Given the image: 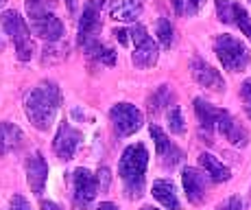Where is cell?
Listing matches in <instances>:
<instances>
[{
	"mask_svg": "<svg viewBox=\"0 0 251 210\" xmlns=\"http://www.w3.org/2000/svg\"><path fill=\"white\" fill-rule=\"evenodd\" d=\"M61 107V90L55 81H40L24 96V114L31 125L40 131H46L52 125Z\"/></svg>",
	"mask_w": 251,
	"mask_h": 210,
	"instance_id": "6da1fadb",
	"label": "cell"
},
{
	"mask_svg": "<svg viewBox=\"0 0 251 210\" xmlns=\"http://www.w3.org/2000/svg\"><path fill=\"white\" fill-rule=\"evenodd\" d=\"M149 167V151L142 143L129 145L123 151V158L118 164V175L125 184V193L129 199H138L144 190V175Z\"/></svg>",
	"mask_w": 251,
	"mask_h": 210,
	"instance_id": "7a4b0ae2",
	"label": "cell"
},
{
	"mask_svg": "<svg viewBox=\"0 0 251 210\" xmlns=\"http://www.w3.org/2000/svg\"><path fill=\"white\" fill-rule=\"evenodd\" d=\"M0 24H2L4 33L11 37V42L16 44V53L20 61H28L35 55V44L31 40V29H28L26 20L18 11L9 9L0 16Z\"/></svg>",
	"mask_w": 251,
	"mask_h": 210,
	"instance_id": "3957f363",
	"label": "cell"
},
{
	"mask_svg": "<svg viewBox=\"0 0 251 210\" xmlns=\"http://www.w3.org/2000/svg\"><path fill=\"white\" fill-rule=\"evenodd\" d=\"M214 53H216V57H219V61L223 63V68L229 72L247 70V66L251 61L249 48L231 35H216L214 37Z\"/></svg>",
	"mask_w": 251,
	"mask_h": 210,
	"instance_id": "277c9868",
	"label": "cell"
},
{
	"mask_svg": "<svg viewBox=\"0 0 251 210\" xmlns=\"http://www.w3.org/2000/svg\"><path fill=\"white\" fill-rule=\"evenodd\" d=\"M129 44L133 46L131 61L138 68H151L160 60V46L149 35V31L142 24H136V27L129 29Z\"/></svg>",
	"mask_w": 251,
	"mask_h": 210,
	"instance_id": "5b68a950",
	"label": "cell"
},
{
	"mask_svg": "<svg viewBox=\"0 0 251 210\" xmlns=\"http://www.w3.org/2000/svg\"><path fill=\"white\" fill-rule=\"evenodd\" d=\"M99 193L96 175H92L88 169H76L72 173V208L75 210H88V206L94 202Z\"/></svg>",
	"mask_w": 251,
	"mask_h": 210,
	"instance_id": "8992f818",
	"label": "cell"
},
{
	"mask_svg": "<svg viewBox=\"0 0 251 210\" xmlns=\"http://www.w3.org/2000/svg\"><path fill=\"white\" fill-rule=\"evenodd\" d=\"M109 119H112L114 131L118 136H123V138L133 136L144 123L142 112L131 103H116L112 110H109Z\"/></svg>",
	"mask_w": 251,
	"mask_h": 210,
	"instance_id": "52a82bcc",
	"label": "cell"
},
{
	"mask_svg": "<svg viewBox=\"0 0 251 210\" xmlns=\"http://www.w3.org/2000/svg\"><path fill=\"white\" fill-rule=\"evenodd\" d=\"M28 22H31V31L35 33L37 37H42V40L46 42H59L64 40V24H61L59 18L52 13V9H48V11H40V13H33V16H28Z\"/></svg>",
	"mask_w": 251,
	"mask_h": 210,
	"instance_id": "ba28073f",
	"label": "cell"
},
{
	"mask_svg": "<svg viewBox=\"0 0 251 210\" xmlns=\"http://www.w3.org/2000/svg\"><path fill=\"white\" fill-rule=\"evenodd\" d=\"M100 33V7L96 2H88L79 18V31H76V44L81 48L99 40Z\"/></svg>",
	"mask_w": 251,
	"mask_h": 210,
	"instance_id": "9c48e42d",
	"label": "cell"
},
{
	"mask_svg": "<svg viewBox=\"0 0 251 210\" xmlns=\"http://www.w3.org/2000/svg\"><path fill=\"white\" fill-rule=\"evenodd\" d=\"M81 138H83V134L64 120V123L59 125V129H57L55 143H52V149H55L57 158L66 160V162L72 160V155L76 153V149H79V145H81Z\"/></svg>",
	"mask_w": 251,
	"mask_h": 210,
	"instance_id": "30bf717a",
	"label": "cell"
},
{
	"mask_svg": "<svg viewBox=\"0 0 251 210\" xmlns=\"http://www.w3.org/2000/svg\"><path fill=\"white\" fill-rule=\"evenodd\" d=\"M181 184L183 190H186L188 202L201 204L207 195V188H210V178H207V173H201L199 169L186 167L181 171Z\"/></svg>",
	"mask_w": 251,
	"mask_h": 210,
	"instance_id": "8fae6325",
	"label": "cell"
},
{
	"mask_svg": "<svg viewBox=\"0 0 251 210\" xmlns=\"http://www.w3.org/2000/svg\"><path fill=\"white\" fill-rule=\"evenodd\" d=\"M190 70H192V77H195V81L201 88H205V90H212V92L225 90L223 75H221V72L216 70L214 66H210L207 61H203V60H199V57H197V60H192V63H190Z\"/></svg>",
	"mask_w": 251,
	"mask_h": 210,
	"instance_id": "7c38bea8",
	"label": "cell"
},
{
	"mask_svg": "<svg viewBox=\"0 0 251 210\" xmlns=\"http://www.w3.org/2000/svg\"><path fill=\"white\" fill-rule=\"evenodd\" d=\"M214 131L223 134L231 145H236V147H247V143H249V131H247V127L240 125L227 110L221 112L219 120H216Z\"/></svg>",
	"mask_w": 251,
	"mask_h": 210,
	"instance_id": "4fadbf2b",
	"label": "cell"
},
{
	"mask_svg": "<svg viewBox=\"0 0 251 210\" xmlns=\"http://www.w3.org/2000/svg\"><path fill=\"white\" fill-rule=\"evenodd\" d=\"M26 182L31 186V193L42 195L46 186V178H48V164L44 160V155L40 151H33L31 155L26 158Z\"/></svg>",
	"mask_w": 251,
	"mask_h": 210,
	"instance_id": "5bb4252c",
	"label": "cell"
},
{
	"mask_svg": "<svg viewBox=\"0 0 251 210\" xmlns=\"http://www.w3.org/2000/svg\"><path fill=\"white\" fill-rule=\"evenodd\" d=\"M149 134H151L153 143H155L157 155L162 158V164H164V167H175V164H179V162H181V158H183L181 149H179V147H175V145L171 143V138H168V136L164 134L160 127L151 123V127H149Z\"/></svg>",
	"mask_w": 251,
	"mask_h": 210,
	"instance_id": "9a60e30c",
	"label": "cell"
},
{
	"mask_svg": "<svg viewBox=\"0 0 251 210\" xmlns=\"http://www.w3.org/2000/svg\"><path fill=\"white\" fill-rule=\"evenodd\" d=\"M221 112H223L221 107H214L212 103H207L205 99H195V114H197V119H199L201 131H205L207 143H212V131H214Z\"/></svg>",
	"mask_w": 251,
	"mask_h": 210,
	"instance_id": "2e32d148",
	"label": "cell"
},
{
	"mask_svg": "<svg viewBox=\"0 0 251 210\" xmlns=\"http://www.w3.org/2000/svg\"><path fill=\"white\" fill-rule=\"evenodd\" d=\"M142 9V0H112V4H109V13L116 22H136Z\"/></svg>",
	"mask_w": 251,
	"mask_h": 210,
	"instance_id": "e0dca14e",
	"label": "cell"
},
{
	"mask_svg": "<svg viewBox=\"0 0 251 210\" xmlns=\"http://www.w3.org/2000/svg\"><path fill=\"white\" fill-rule=\"evenodd\" d=\"M151 193L166 210H181V204H179V197H177L175 184H173L171 180H155V182H153Z\"/></svg>",
	"mask_w": 251,
	"mask_h": 210,
	"instance_id": "ac0fdd59",
	"label": "cell"
},
{
	"mask_svg": "<svg viewBox=\"0 0 251 210\" xmlns=\"http://www.w3.org/2000/svg\"><path fill=\"white\" fill-rule=\"evenodd\" d=\"M24 143V134L18 125L0 123V155H7L11 151H18Z\"/></svg>",
	"mask_w": 251,
	"mask_h": 210,
	"instance_id": "d6986e66",
	"label": "cell"
},
{
	"mask_svg": "<svg viewBox=\"0 0 251 210\" xmlns=\"http://www.w3.org/2000/svg\"><path fill=\"white\" fill-rule=\"evenodd\" d=\"M199 164L203 167V171L207 173V178H210L212 182H227V180L231 178L229 169L225 167L219 158H214L212 153H205V151L199 153Z\"/></svg>",
	"mask_w": 251,
	"mask_h": 210,
	"instance_id": "ffe728a7",
	"label": "cell"
},
{
	"mask_svg": "<svg viewBox=\"0 0 251 210\" xmlns=\"http://www.w3.org/2000/svg\"><path fill=\"white\" fill-rule=\"evenodd\" d=\"M83 53L92 63H99V66H114L116 63V51L105 46L100 40H94L88 46H83Z\"/></svg>",
	"mask_w": 251,
	"mask_h": 210,
	"instance_id": "44dd1931",
	"label": "cell"
},
{
	"mask_svg": "<svg viewBox=\"0 0 251 210\" xmlns=\"http://www.w3.org/2000/svg\"><path fill=\"white\" fill-rule=\"evenodd\" d=\"M173 101H175V94H173L171 86H160L153 92L151 99H149V112H151V116H157L162 110L173 107Z\"/></svg>",
	"mask_w": 251,
	"mask_h": 210,
	"instance_id": "7402d4cb",
	"label": "cell"
},
{
	"mask_svg": "<svg viewBox=\"0 0 251 210\" xmlns=\"http://www.w3.org/2000/svg\"><path fill=\"white\" fill-rule=\"evenodd\" d=\"M68 57V44H64V40L59 42H48L42 55V63H55V61H64Z\"/></svg>",
	"mask_w": 251,
	"mask_h": 210,
	"instance_id": "603a6c76",
	"label": "cell"
},
{
	"mask_svg": "<svg viewBox=\"0 0 251 210\" xmlns=\"http://www.w3.org/2000/svg\"><path fill=\"white\" fill-rule=\"evenodd\" d=\"M231 22L243 31V35H247L251 40V16L243 4H234V7H231Z\"/></svg>",
	"mask_w": 251,
	"mask_h": 210,
	"instance_id": "cb8c5ba5",
	"label": "cell"
},
{
	"mask_svg": "<svg viewBox=\"0 0 251 210\" xmlns=\"http://www.w3.org/2000/svg\"><path fill=\"white\" fill-rule=\"evenodd\" d=\"M157 40H160L164 48H171L173 42H175V29H173L171 20H166V18L157 20Z\"/></svg>",
	"mask_w": 251,
	"mask_h": 210,
	"instance_id": "d4e9b609",
	"label": "cell"
},
{
	"mask_svg": "<svg viewBox=\"0 0 251 210\" xmlns=\"http://www.w3.org/2000/svg\"><path fill=\"white\" fill-rule=\"evenodd\" d=\"M166 120H168V129H171V134L181 136L183 131H186V125H183V116H181L179 105L168 107V110H166Z\"/></svg>",
	"mask_w": 251,
	"mask_h": 210,
	"instance_id": "484cf974",
	"label": "cell"
},
{
	"mask_svg": "<svg viewBox=\"0 0 251 210\" xmlns=\"http://www.w3.org/2000/svg\"><path fill=\"white\" fill-rule=\"evenodd\" d=\"M231 7L234 4L229 0H216V13H219L221 22H231Z\"/></svg>",
	"mask_w": 251,
	"mask_h": 210,
	"instance_id": "4316f807",
	"label": "cell"
},
{
	"mask_svg": "<svg viewBox=\"0 0 251 210\" xmlns=\"http://www.w3.org/2000/svg\"><path fill=\"white\" fill-rule=\"evenodd\" d=\"M52 9L50 0H26V13L33 16V13H40V11H48Z\"/></svg>",
	"mask_w": 251,
	"mask_h": 210,
	"instance_id": "83f0119b",
	"label": "cell"
},
{
	"mask_svg": "<svg viewBox=\"0 0 251 210\" xmlns=\"http://www.w3.org/2000/svg\"><path fill=\"white\" fill-rule=\"evenodd\" d=\"M240 99H243L245 114L251 119V79H247L243 86H240Z\"/></svg>",
	"mask_w": 251,
	"mask_h": 210,
	"instance_id": "f1b7e54d",
	"label": "cell"
},
{
	"mask_svg": "<svg viewBox=\"0 0 251 210\" xmlns=\"http://www.w3.org/2000/svg\"><path fill=\"white\" fill-rule=\"evenodd\" d=\"M216 210H243V199L231 195V197H227L223 204H219Z\"/></svg>",
	"mask_w": 251,
	"mask_h": 210,
	"instance_id": "f546056e",
	"label": "cell"
},
{
	"mask_svg": "<svg viewBox=\"0 0 251 210\" xmlns=\"http://www.w3.org/2000/svg\"><path fill=\"white\" fill-rule=\"evenodd\" d=\"M11 210H31V204H28L22 195H13L11 197Z\"/></svg>",
	"mask_w": 251,
	"mask_h": 210,
	"instance_id": "4dcf8cb0",
	"label": "cell"
},
{
	"mask_svg": "<svg viewBox=\"0 0 251 210\" xmlns=\"http://www.w3.org/2000/svg\"><path fill=\"white\" fill-rule=\"evenodd\" d=\"M96 184H99L100 190H107V186H109V171L107 169H100L99 173H96Z\"/></svg>",
	"mask_w": 251,
	"mask_h": 210,
	"instance_id": "1f68e13d",
	"label": "cell"
},
{
	"mask_svg": "<svg viewBox=\"0 0 251 210\" xmlns=\"http://www.w3.org/2000/svg\"><path fill=\"white\" fill-rule=\"evenodd\" d=\"M114 37L123 46H129V29H114Z\"/></svg>",
	"mask_w": 251,
	"mask_h": 210,
	"instance_id": "d6a6232c",
	"label": "cell"
},
{
	"mask_svg": "<svg viewBox=\"0 0 251 210\" xmlns=\"http://www.w3.org/2000/svg\"><path fill=\"white\" fill-rule=\"evenodd\" d=\"M183 2H186L188 13H199V11H201V7L205 4V0H183Z\"/></svg>",
	"mask_w": 251,
	"mask_h": 210,
	"instance_id": "836d02e7",
	"label": "cell"
},
{
	"mask_svg": "<svg viewBox=\"0 0 251 210\" xmlns=\"http://www.w3.org/2000/svg\"><path fill=\"white\" fill-rule=\"evenodd\" d=\"M40 208H42V210H64V208L59 206V204H55V202H46V199H42Z\"/></svg>",
	"mask_w": 251,
	"mask_h": 210,
	"instance_id": "e575fe53",
	"label": "cell"
},
{
	"mask_svg": "<svg viewBox=\"0 0 251 210\" xmlns=\"http://www.w3.org/2000/svg\"><path fill=\"white\" fill-rule=\"evenodd\" d=\"M96 210H118V206L112 204V202H103V204H99V206H96Z\"/></svg>",
	"mask_w": 251,
	"mask_h": 210,
	"instance_id": "d590c367",
	"label": "cell"
},
{
	"mask_svg": "<svg viewBox=\"0 0 251 210\" xmlns=\"http://www.w3.org/2000/svg\"><path fill=\"white\" fill-rule=\"evenodd\" d=\"M173 7L177 13H183V0H173Z\"/></svg>",
	"mask_w": 251,
	"mask_h": 210,
	"instance_id": "8d00e7d4",
	"label": "cell"
},
{
	"mask_svg": "<svg viewBox=\"0 0 251 210\" xmlns=\"http://www.w3.org/2000/svg\"><path fill=\"white\" fill-rule=\"evenodd\" d=\"M66 2H68V11L76 13V0H66Z\"/></svg>",
	"mask_w": 251,
	"mask_h": 210,
	"instance_id": "74e56055",
	"label": "cell"
},
{
	"mask_svg": "<svg viewBox=\"0 0 251 210\" xmlns=\"http://www.w3.org/2000/svg\"><path fill=\"white\" fill-rule=\"evenodd\" d=\"M94 2L99 4V7H103V4H105V0H94Z\"/></svg>",
	"mask_w": 251,
	"mask_h": 210,
	"instance_id": "f35d334b",
	"label": "cell"
},
{
	"mask_svg": "<svg viewBox=\"0 0 251 210\" xmlns=\"http://www.w3.org/2000/svg\"><path fill=\"white\" fill-rule=\"evenodd\" d=\"M142 210H157V208H153V206H144Z\"/></svg>",
	"mask_w": 251,
	"mask_h": 210,
	"instance_id": "ab89813d",
	"label": "cell"
},
{
	"mask_svg": "<svg viewBox=\"0 0 251 210\" xmlns=\"http://www.w3.org/2000/svg\"><path fill=\"white\" fill-rule=\"evenodd\" d=\"M0 51H2V40H0Z\"/></svg>",
	"mask_w": 251,
	"mask_h": 210,
	"instance_id": "60d3db41",
	"label": "cell"
},
{
	"mask_svg": "<svg viewBox=\"0 0 251 210\" xmlns=\"http://www.w3.org/2000/svg\"><path fill=\"white\" fill-rule=\"evenodd\" d=\"M2 4H4V0H0V7H2Z\"/></svg>",
	"mask_w": 251,
	"mask_h": 210,
	"instance_id": "b9f144b4",
	"label": "cell"
}]
</instances>
